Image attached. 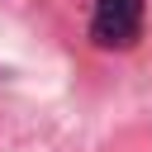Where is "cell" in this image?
I'll return each instance as SVG.
<instances>
[{
	"mask_svg": "<svg viewBox=\"0 0 152 152\" xmlns=\"http://www.w3.org/2000/svg\"><path fill=\"white\" fill-rule=\"evenodd\" d=\"M142 33V0H95L90 38L95 48H133Z\"/></svg>",
	"mask_w": 152,
	"mask_h": 152,
	"instance_id": "1",
	"label": "cell"
}]
</instances>
